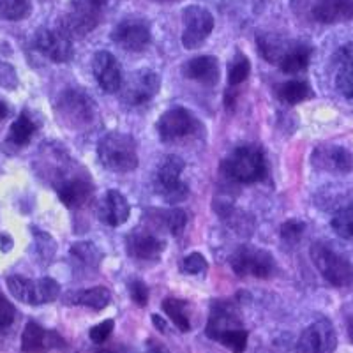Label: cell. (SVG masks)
Masks as SVG:
<instances>
[{
    "mask_svg": "<svg viewBox=\"0 0 353 353\" xmlns=\"http://www.w3.org/2000/svg\"><path fill=\"white\" fill-rule=\"evenodd\" d=\"M184 168V159L179 156H166L157 166L154 175V189L166 203H182L189 196V185L181 179Z\"/></svg>",
    "mask_w": 353,
    "mask_h": 353,
    "instance_id": "obj_4",
    "label": "cell"
},
{
    "mask_svg": "<svg viewBox=\"0 0 353 353\" xmlns=\"http://www.w3.org/2000/svg\"><path fill=\"white\" fill-rule=\"evenodd\" d=\"M309 254H311V260H313L318 272L330 285L337 286V288L352 285L353 265L343 254L334 251L330 245L323 244V242H314L309 249Z\"/></svg>",
    "mask_w": 353,
    "mask_h": 353,
    "instance_id": "obj_5",
    "label": "cell"
},
{
    "mask_svg": "<svg viewBox=\"0 0 353 353\" xmlns=\"http://www.w3.org/2000/svg\"><path fill=\"white\" fill-rule=\"evenodd\" d=\"M248 330L245 329H233L225 332L223 336L217 339L223 346H226L228 350H232L233 353H244L245 352V346H248Z\"/></svg>",
    "mask_w": 353,
    "mask_h": 353,
    "instance_id": "obj_36",
    "label": "cell"
},
{
    "mask_svg": "<svg viewBox=\"0 0 353 353\" xmlns=\"http://www.w3.org/2000/svg\"><path fill=\"white\" fill-rule=\"evenodd\" d=\"M182 74L188 80L212 87L219 80V64H217L216 57H194V59H191V61L182 65Z\"/></svg>",
    "mask_w": 353,
    "mask_h": 353,
    "instance_id": "obj_23",
    "label": "cell"
},
{
    "mask_svg": "<svg viewBox=\"0 0 353 353\" xmlns=\"http://www.w3.org/2000/svg\"><path fill=\"white\" fill-rule=\"evenodd\" d=\"M345 318H346V329H348V337H350V341L353 343V302L346 304Z\"/></svg>",
    "mask_w": 353,
    "mask_h": 353,
    "instance_id": "obj_43",
    "label": "cell"
},
{
    "mask_svg": "<svg viewBox=\"0 0 353 353\" xmlns=\"http://www.w3.org/2000/svg\"><path fill=\"white\" fill-rule=\"evenodd\" d=\"M92 74L96 78L97 85L108 94L119 92L122 87V81H124L122 68L119 61H117V57L113 53L106 52V50L94 53Z\"/></svg>",
    "mask_w": 353,
    "mask_h": 353,
    "instance_id": "obj_16",
    "label": "cell"
},
{
    "mask_svg": "<svg viewBox=\"0 0 353 353\" xmlns=\"http://www.w3.org/2000/svg\"><path fill=\"white\" fill-rule=\"evenodd\" d=\"M112 301V293L106 286H94V288L80 290V292L69 293L65 297V302L72 305H83V307L96 309V311H101L105 309L106 305Z\"/></svg>",
    "mask_w": 353,
    "mask_h": 353,
    "instance_id": "obj_26",
    "label": "cell"
},
{
    "mask_svg": "<svg viewBox=\"0 0 353 353\" xmlns=\"http://www.w3.org/2000/svg\"><path fill=\"white\" fill-rule=\"evenodd\" d=\"M6 117H8V106H6L4 103H0V121L6 119Z\"/></svg>",
    "mask_w": 353,
    "mask_h": 353,
    "instance_id": "obj_46",
    "label": "cell"
},
{
    "mask_svg": "<svg viewBox=\"0 0 353 353\" xmlns=\"http://www.w3.org/2000/svg\"><path fill=\"white\" fill-rule=\"evenodd\" d=\"M12 248V239L9 237V235H0V249L4 251V253H9Z\"/></svg>",
    "mask_w": 353,
    "mask_h": 353,
    "instance_id": "obj_45",
    "label": "cell"
},
{
    "mask_svg": "<svg viewBox=\"0 0 353 353\" xmlns=\"http://www.w3.org/2000/svg\"><path fill=\"white\" fill-rule=\"evenodd\" d=\"M57 110L65 124L72 129L88 128L97 117L96 103L87 94H83L81 90H74V88L62 92V96L59 97Z\"/></svg>",
    "mask_w": 353,
    "mask_h": 353,
    "instance_id": "obj_7",
    "label": "cell"
},
{
    "mask_svg": "<svg viewBox=\"0 0 353 353\" xmlns=\"http://www.w3.org/2000/svg\"><path fill=\"white\" fill-rule=\"evenodd\" d=\"M277 96H279V99L283 103L297 105V103H302V101L309 99V97L313 96V90H311V87L305 81L290 80L277 88Z\"/></svg>",
    "mask_w": 353,
    "mask_h": 353,
    "instance_id": "obj_29",
    "label": "cell"
},
{
    "mask_svg": "<svg viewBox=\"0 0 353 353\" xmlns=\"http://www.w3.org/2000/svg\"><path fill=\"white\" fill-rule=\"evenodd\" d=\"M157 2H168V0H157Z\"/></svg>",
    "mask_w": 353,
    "mask_h": 353,
    "instance_id": "obj_47",
    "label": "cell"
},
{
    "mask_svg": "<svg viewBox=\"0 0 353 353\" xmlns=\"http://www.w3.org/2000/svg\"><path fill=\"white\" fill-rule=\"evenodd\" d=\"M97 157L110 172L129 173L138 166V145L128 132H108L97 143Z\"/></svg>",
    "mask_w": 353,
    "mask_h": 353,
    "instance_id": "obj_1",
    "label": "cell"
},
{
    "mask_svg": "<svg viewBox=\"0 0 353 353\" xmlns=\"http://www.w3.org/2000/svg\"><path fill=\"white\" fill-rule=\"evenodd\" d=\"M336 88L353 101V43L345 44L332 57Z\"/></svg>",
    "mask_w": 353,
    "mask_h": 353,
    "instance_id": "obj_22",
    "label": "cell"
},
{
    "mask_svg": "<svg viewBox=\"0 0 353 353\" xmlns=\"http://www.w3.org/2000/svg\"><path fill=\"white\" fill-rule=\"evenodd\" d=\"M152 323L159 332H166V329H168V327H166L165 318H161L159 314H152Z\"/></svg>",
    "mask_w": 353,
    "mask_h": 353,
    "instance_id": "obj_44",
    "label": "cell"
},
{
    "mask_svg": "<svg viewBox=\"0 0 353 353\" xmlns=\"http://www.w3.org/2000/svg\"><path fill=\"white\" fill-rule=\"evenodd\" d=\"M112 41L125 52H141L149 46L152 34L149 23L141 18H125L112 30Z\"/></svg>",
    "mask_w": 353,
    "mask_h": 353,
    "instance_id": "obj_13",
    "label": "cell"
},
{
    "mask_svg": "<svg viewBox=\"0 0 353 353\" xmlns=\"http://www.w3.org/2000/svg\"><path fill=\"white\" fill-rule=\"evenodd\" d=\"M313 166L330 173H350L353 170V152L339 145L318 147L313 152Z\"/></svg>",
    "mask_w": 353,
    "mask_h": 353,
    "instance_id": "obj_18",
    "label": "cell"
},
{
    "mask_svg": "<svg viewBox=\"0 0 353 353\" xmlns=\"http://www.w3.org/2000/svg\"><path fill=\"white\" fill-rule=\"evenodd\" d=\"M185 307H188V304L184 301H181V299L168 297L163 301V311L168 314L170 320L173 321V325L181 330V332H189L191 330V323H189Z\"/></svg>",
    "mask_w": 353,
    "mask_h": 353,
    "instance_id": "obj_30",
    "label": "cell"
},
{
    "mask_svg": "<svg viewBox=\"0 0 353 353\" xmlns=\"http://www.w3.org/2000/svg\"><path fill=\"white\" fill-rule=\"evenodd\" d=\"M34 44H36L37 52L43 53L46 59L57 62V64L69 62L74 55L71 37L62 28H39L34 36Z\"/></svg>",
    "mask_w": 353,
    "mask_h": 353,
    "instance_id": "obj_12",
    "label": "cell"
},
{
    "mask_svg": "<svg viewBox=\"0 0 353 353\" xmlns=\"http://www.w3.org/2000/svg\"><path fill=\"white\" fill-rule=\"evenodd\" d=\"M113 327H115V321L113 320L101 321V323H97L96 327H92V329H90L88 337H90V339H92V343H96V345H103V343H105L106 339L112 336Z\"/></svg>",
    "mask_w": 353,
    "mask_h": 353,
    "instance_id": "obj_41",
    "label": "cell"
},
{
    "mask_svg": "<svg viewBox=\"0 0 353 353\" xmlns=\"http://www.w3.org/2000/svg\"><path fill=\"white\" fill-rule=\"evenodd\" d=\"M221 173L232 182L254 184L267 175L263 150L256 145H241L226 156L221 165Z\"/></svg>",
    "mask_w": 353,
    "mask_h": 353,
    "instance_id": "obj_2",
    "label": "cell"
},
{
    "mask_svg": "<svg viewBox=\"0 0 353 353\" xmlns=\"http://www.w3.org/2000/svg\"><path fill=\"white\" fill-rule=\"evenodd\" d=\"M71 254L78 258L81 263L87 265V267H92V269H96L97 265L101 263V260H103V253L92 242H77V244H72Z\"/></svg>",
    "mask_w": 353,
    "mask_h": 353,
    "instance_id": "obj_34",
    "label": "cell"
},
{
    "mask_svg": "<svg viewBox=\"0 0 353 353\" xmlns=\"http://www.w3.org/2000/svg\"><path fill=\"white\" fill-rule=\"evenodd\" d=\"M249 72H251V62H249V59L244 53H237V55L233 57L232 64L228 68V85L237 87V85H241L249 77Z\"/></svg>",
    "mask_w": 353,
    "mask_h": 353,
    "instance_id": "obj_35",
    "label": "cell"
},
{
    "mask_svg": "<svg viewBox=\"0 0 353 353\" xmlns=\"http://www.w3.org/2000/svg\"><path fill=\"white\" fill-rule=\"evenodd\" d=\"M108 0H72L64 17L59 21L69 37H85L99 25Z\"/></svg>",
    "mask_w": 353,
    "mask_h": 353,
    "instance_id": "obj_3",
    "label": "cell"
},
{
    "mask_svg": "<svg viewBox=\"0 0 353 353\" xmlns=\"http://www.w3.org/2000/svg\"><path fill=\"white\" fill-rule=\"evenodd\" d=\"M32 12V0H0V18L9 21L25 20Z\"/></svg>",
    "mask_w": 353,
    "mask_h": 353,
    "instance_id": "obj_31",
    "label": "cell"
},
{
    "mask_svg": "<svg viewBox=\"0 0 353 353\" xmlns=\"http://www.w3.org/2000/svg\"><path fill=\"white\" fill-rule=\"evenodd\" d=\"M14 318H17V309L4 297V293L0 292V332L4 334L14 323Z\"/></svg>",
    "mask_w": 353,
    "mask_h": 353,
    "instance_id": "obj_38",
    "label": "cell"
},
{
    "mask_svg": "<svg viewBox=\"0 0 353 353\" xmlns=\"http://www.w3.org/2000/svg\"><path fill=\"white\" fill-rule=\"evenodd\" d=\"M161 78L150 69H140L124 78L121 87V99L128 106L147 105L159 94Z\"/></svg>",
    "mask_w": 353,
    "mask_h": 353,
    "instance_id": "obj_8",
    "label": "cell"
},
{
    "mask_svg": "<svg viewBox=\"0 0 353 353\" xmlns=\"http://www.w3.org/2000/svg\"><path fill=\"white\" fill-rule=\"evenodd\" d=\"M165 241L156 232L147 228L134 230L125 239V249H128L129 256L141 261L159 260L165 251Z\"/></svg>",
    "mask_w": 353,
    "mask_h": 353,
    "instance_id": "obj_15",
    "label": "cell"
},
{
    "mask_svg": "<svg viewBox=\"0 0 353 353\" xmlns=\"http://www.w3.org/2000/svg\"><path fill=\"white\" fill-rule=\"evenodd\" d=\"M0 87L14 90L18 87V74L11 64L0 61Z\"/></svg>",
    "mask_w": 353,
    "mask_h": 353,
    "instance_id": "obj_42",
    "label": "cell"
},
{
    "mask_svg": "<svg viewBox=\"0 0 353 353\" xmlns=\"http://www.w3.org/2000/svg\"><path fill=\"white\" fill-rule=\"evenodd\" d=\"M129 214H131V207L124 194L117 189H108L97 207V216H99L101 223L113 226V228L124 225L129 219Z\"/></svg>",
    "mask_w": 353,
    "mask_h": 353,
    "instance_id": "obj_20",
    "label": "cell"
},
{
    "mask_svg": "<svg viewBox=\"0 0 353 353\" xmlns=\"http://www.w3.org/2000/svg\"><path fill=\"white\" fill-rule=\"evenodd\" d=\"M311 14L320 23H346L353 20V0H314Z\"/></svg>",
    "mask_w": 353,
    "mask_h": 353,
    "instance_id": "obj_21",
    "label": "cell"
},
{
    "mask_svg": "<svg viewBox=\"0 0 353 353\" xmlns=\"http://www.w3.org/2000/svg\"><path fill=\"white\" fill-rule=\"evenodd\" d=\"M65 341L55 330H46L36 321H28L21 334V350L25 353H46L53 348H64Z\"/></svg>",
    "mask_w": 353,
    "mask_h": 353,
    "instance_id": "obj_17",
    "label": "cell"
},
{
    "mask_svg": "<svg viewBox=\"0 0 353 353\" xmlns=\"http://www.w3.org/2000/svg\"><path fill=\"white\" fill-rule=\"evenodd\" d=\"M232 270L237 276H251L265 279L274 272V260L272 254L265 249L256 248V245H241V248L230 258Z\"/></svg>",
    "mask_w": 353,
    "mask_h": 353,
    "instance_id": "obj_9",
    "label": "cell"
},
{
    "mask_svg": "<svg viewBox=\"0 0 353 353\" xmlns=\"http://www.w3.org/2000/svg\"><path fill=\"white\" fill-rule=\"evenodd\" d=\"M311 55H313V48L309 44L293 41L288 52L285 53V57L279 62V69L286 74H297V72L304 71L307 68Z\"/></svg>",
    "mask_w": 353,
    "mask_h": 353,
    "instance_id": "obj_27",
    "label": "cell"
},
{
    "mask_svg": "<svg viewBox=\"0 0 353 353\" xmlns=\"http://www.w3.org/2000/svg\"><path fill=\"white\" fill-rule=\"evenodd\" d=\"M337 346V334L329 320H318L301 334L297 353H334Z\"/></svg>",
    "mask_w": 353,
    "mask_h": 353,
    "instance_id": "obj_14",
    "label": "cell"
},
{
    "mask_svg": "<svg viewBox=\"0 0 353 353\" xmlns=\"http://www.w3.org/2000/svg\"><path fill=\"white\" fill-rule=\"evenodd\" d=\"M157 223L165 226L173 237H179L182 232H184L185 225H188V216H185L184 210L181 209H172V210H163V212H157Z\"/></svg>",
    "mask_w": 353,
    "mask_h": 353,
    "instance_id": "obj_33",
    "label": "cell"
},
{
    "mask_svg": "<svg viewBox=\"0 0 353 353\" xmlns=\"http://www.w3.org/2000/svg\"><path fill=\"white\" fill-rule=\"evenodd\" d=\"M305 225L302 221L299 219H290L286 221L285 225L281 226V237L283 241L286 242H297L299 239L302 237V233H304Z\"/></svg>",
    "mask_w": 353,
    "mask_h": 353,
    "instance_id": "obj_39",
    "label": "cell"
},
{
    "mask_svg": "<svg viewBox=\"0 0 353 353\" xmlns=\"http://www.w3.org/2000/svg\"><path fill=\"white\" fill-rule=\"evenodd\" d=\"M214 30V17L201 6L182 9V46L185 50L200 48Z\"/></svg>",
    "mask_w": 353,
    "mask_h": 353,
    "instance_id": "obj_10",
    "label": "cell"
},
{
    "mask_svg": "<svg viewBox=\"0 0 353 353\" xmlns=\"http://www.w3.org/2000/svg\"><path fill=\"white\" fill-rule=\"evenodd\" d=\"M129 295H131L132 302L138 305V307H145L147 302H149V288L140 279H134V281L129 283Z\"/></svg>",
    "mask_w": 353,
    "mask_h": 353,
    "instance_id": "obj_40",
    "label": "cell"
},
{
    "mask_svg": "<svg viewBox=\"0 0 353 353\" xmlns=\"http://www.w3.org/2000/svg\"><path fill=\"white\" fill-rule=\"evenodd\" d=\"M330 226L341 239L353 241V203L337 210L330 219Z\"/></svg>",
    "mask_w": 353,
    "mask_h": 353,
    "instance_id": "obj_32",
    "label": "cell"
},
{
    "mask_svg": "<svg viewBox=\"0 0 353 353\" xmlns=\"http://www.w3.org/2000/svg\"><path fill=\"white\" fill-rule=\"evenodd\" d=\"M88 175H74L57 185V194L68 209H80L94 194V185Z\"/></svg>",
    "mask_w": 353,
    "mask_h": 353,
    "instance_id": "obj_19",
    "label": "cell"
},
{
    "mask_svg": "<svg viewBox=\"0 0 353 353\" xmlns=\"http://www.w3.org/2000/svg\"><path fill=\"white\" fill-rule=\"evenodd\" d=\"M207 269H209V263H207L203 254L200 253H191L182 260V270L188 274H193V276L205 274Z\"/></svg>",
    "mask_w": 353,
    "mask_h": 353,
    "instance_id": "obj_37",
    "label": "cell"
},
{
    "mask_svg": "<svg viewBox=\"0 0 353 353\" xmlns=\"http://www.w3.org/2000/svg\"><path fill=\"white\" fill-rule=\"evenodd\" d=\"M242 323L239 320V314L235 313V309L230 304H214L212 313H210L209 323H207V336L214 341H217L221 336L228 330L241 329Z\"/></svg>",
    "mask_w": 353,
    "mask_h": 353,
    "instance_id": "obj_24",
    "label": "cell"
},
{
    "mask_svg": "<svg viewBox=\"0 0 353 353\" xmlns=\"http://www.w3.org/2000/svg\"><path fill=\"white\" fill-rule=\"evenodd\" d=\"M105 353H108V352H105Z\"/></svg>",
    "mask_w": 353,
    "mask_h": 353,
    "instance_id": "obj_48",
    "label": "cell"
},
{
    "mask_svg": "<svg viewBox=\"0 0 353 353\" xmlns=\"http://www.w3.org/2000/svg\"><path fill=\"white\" fill-rule=\"evenodd\" d=\"M36 129V122L28 117V113H20V117L9 128V141L17 147H25L28 141L32 140Z\"/></svg>",
    "mask_w": 353,
    "mask_h": 353,
    "instance_id": "obj_28",
    "label": "cell"
},
{
    "mask_svg": "<svg viewBox=\"0 0 353 353\" xmlns=\"http://www.w3.org/2000/svg\"><path fill=\"white\" fill-rule=\"evenodd\" d=\"M292 43L293 41L285 39V37L277 36V34H270V32L256 34L258 50H260L261 57H263L265 61L270 62V64L279 65V62H281V59L285 57V53L288 52Z\"/></svg>",
    "mask_w": 353,
    "mask_h": 353,
    "instance_id": "obj_25",
    "label": "cell"
},
{
    "mask_svg": "<svg viewBox=\"0 0 353 353\" xmlns=\"http://www.w3.org/2000/svg\"><path fill=\"white\" fill-rule=\"evenodd\" d=\"M8 290L17 301L28 305H43L53 302L61 295V285L52 277L27 279L23 276H9L6 279Z\"/></svg>",
    "mask_w": 353,
    "mask_h": 353,
    "instance_id": "obj_6",
    "label": "cell"
},
{
    "mask_svg": "<svg viewBox=\"0 0 353 353\" xmlns=\"http://www.w3.org/2000/svg\"><path fill=\"white\" fill-rule=\"evenodd\" d=\"M200 129V122L189 110L182 106L166 110L157 121V132L163 141H176L188 138Z\"/></svg>",
    "mask_w": 353,
    "mask_h": 353,
    "instance_id": "obj_11",
    "label": "cell"
}]
</instances>
